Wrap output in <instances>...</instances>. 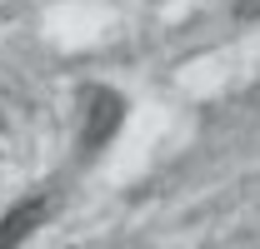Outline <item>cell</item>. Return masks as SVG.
Wrapping results in <instances>:
<instances>
[{"instance_id": "1", "label": "cell", "mask_w": 260, "mask_h": 249, "mask_svg": "<svg viewBox=\"0 0 260 249\" xmlns=\"http://www.w3.org/2000/svg\"><path fill=\"white\" fill-rule=\"evenodd\" d=\"M120 120H125V100L115 90H90V110H85V130H80V145L85 150H95V145H105L115 130H120Z\"/></svg>"}, {"instance_id": "2", "label": "cell", "mask_w": 260, "mask_h": 249, "mask_svg": "<svg viewBox=\"0 0 260 249\" xmlns=\"http://www.w3.org/2000/svg\"><path fill=\"white\" fill-rule=\"evenodd\" d=\"M45 215H50V194H35V199L10 204V210H5V219H0V249H20L35 229L45 224Z\"/></svg>"}]
</instances>
